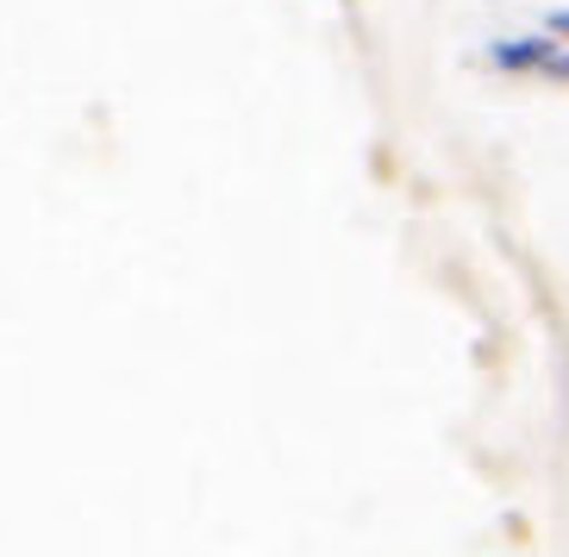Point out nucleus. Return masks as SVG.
<instances>
[{"label":"nucleus","instance_id":"obj_1","mask_svg":"<svg viewBox=\"0 0 569 557\" xmlns=\"http://www.w3.org/2000/svg\"><path fill=\"white\" fill-rule=\"evenodd\" d=\"M551 44L545 38H507V44H488V63L495 69H545L551 63Z\"/></svg>","mask_w":569,"mask_h":557},{"label":"nucleus","instance_id":"obj_2","mask_svg":"<svg viewBox=\"0 0 569 557\" xmlns=\"http://www.w3.org/2000/svg\"><path fill=\"white\" fill-rule=\"evenodd\" d=\"M545 76H551V82H569V51H557L551 63H545Z\"/></svg>","mask_w":569,"mask_h":557},{"label":"nucleus","instance_id":"obj_3","mask_svg":"<svg viewBox=\"0 0 569 557\" xmlns=\"http://www.w3.org/2000/svg\"><path fill=\"white\" fill-rule=\"evenodd\" d=\"M545 32H551V38H569V13H551V19H545Z\"/></svg>","mask_w":569,"mask_h":557}]
</instances>
